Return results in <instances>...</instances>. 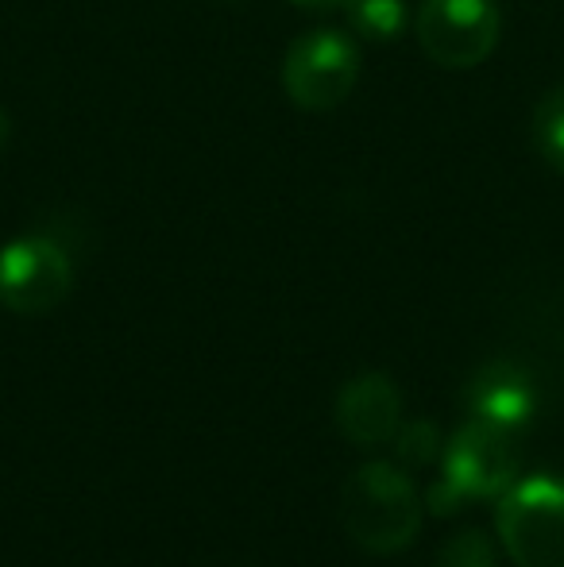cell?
I'll return each instance as SVG.
<instances>
[{
    "instance_id": "cell-1",
    "label": "cell",
    "mask_w": 564,
    "mask_h": 567,
    "mask_svg": "<svg viewBox=\"0 0 564 567\" xmlns=\"http://www.w3.org/2000/svg\"><path fill=\"white\" fill-rule=\"evenodd\" d=\"M340 522L363 553L391 556L422 529V498L394 463H363L340 494Z\"/></svg>"
},
{
    "instance_id": "cell-2",
    "label": "cell",
    "mask_w": 564,
    "mask_h": 567,
    "mask_svg": "<svg viewBox=\"0 0 564 567\" xmlns=\"http://www.w3.org/2000/svg\"><path fill=\"white\" fill-rule=\"evenodd\" d=\"M499 540L519 567H564V483L534 475L499 498Z\"/></svg>"
},
{
    "instance_id": "cell-3",
    "label": "cell",
    "mask_w": 564,
    "mask_h": 567,
    "mask_svg": "<svg viewBox=\"0 0 564 567\" xmlns=\"http://www.w3.org/2000/svg\"><path fill=\"white\" fill-rule=\"evenodd\" d=\"M356 78H360V47L332 28L298 35L283 59V90L306 113H329L348 101Z\"/></svg>"
},
{
    "instance_id": "cell-4",
    "label": "cell",
    "mask_w": 564,
    "mask_h": 567,
    "mask_svg": "<svg viewBox=\"0 0 564 567\" xmlns=\"http://www.w3.org/2000/svg\"><path fill=\"white\" fill-rule=\"evenodd\" d=\"M74 259L51 236H20L0 251V301L12 313L39 317L70 298Z\"/></svg>"
},
{
    "instance_id": "cell-5",
    "label": "cell",
    "mask_w": 564,
    "mask_h": 567,
    "mask_svg": "<svg viewBox=\"0 0 564 567\" xmlns=\"http://www.w3.org/2000/svg\"><path fill=\"white\" fill-rule=\"evenodd\" d=\"M414 28L437 66L472 70L499 47V8L491 0H425Z\"/></svg>"
},
{
    "instance_id": "cell-6",
    "label": "cell",
    "mask_w": 564,
    "mask_h": 567,
    "mask_svg": "<svg viewBox=\"0 0 564 567\" xmlns=\"http://www.w3.org/2000/svg\"><path fill=\"white\" fill-rule=\"evenodd\" d=\"M519 444L511 429H499L491 421H468L444 449L441 475L457 486L464 498H503L519 483Z\"/></svg>"
},
{
    "instance_id": "cell-7",
    "label": "cell",
    "mask_w": 564,
    "mask_h": 567,
    "mask_svg": "<svg viewBox=\"0 0 564 567\" xmlns=\"http://www.w3.org/2000/svg\"><path fill=\"white\" fill-rule=\"evenodd\" d=\"M402 425V394L387 374L371 371L337 394V429L360 449L391 441Z\"/></svg>"
},
{
    "instance_id": "cell-8",
    "label": "cell",
    "mask_w": 564,
    "mask_h": 567,
    "mask_svg": "<svg viewBox=\"0 0 564 567\" xmlns=\"http://www.w3.org/2000/svg\"><path fill=\"white\" fill-rule=\"evenodd\" d=\"M464 405L472 410V417L514 433L534 417V379L526 367L511 363V359H491L468 379Z\"/></svg>"
},
{
    "instance_id": "cell-9",
    "label": "cell",
    "mask_w": 564,
    "mask_h": 567,
    "mask_svg": "<svg viewBox=\"0 0 564 567\" xmlns=\"http://www.w3.org/2000/svg\"><path fill=\"white\" fill-rule=\"evenodd\" d=\"M345 16L356 35L391 43L407 28V0H345Z\"/></svg>"
},
{
    "instance_id": "cell-10",
    "label": "cell",
    "mask_w": 564,
    "mask_h": 567,
    "mask_svg": "<svg viewBox=\"0 0 564 567\" xmlns=\"http://www.w3.org/2000/svg\"><path fill=\"white\" fill-rule=\"evenodd\" d=\"M530 132H534V143L545 163L564 171V85L537 101L534 127H530Z\"/></svg>"
},
{
    "instance_id": "cell-11",
    "label": "cell",
    "mask_w": 564,
    "mask_h": 567,
    "mask_svg": "<svg viewBox=\"0 0 564 567\" xmlns=\"http://www.w3.org/2000/svg\"><path fill=\"white\" fill-rule=\"evenodd\" d=\"M433 567H499V553H495V545H491L488 533L464 529V533H457V537L444 540Z\"/></svg>"
},
{
    "instance_id": "cell-12",
    "label": "cell",
    "mask_w": 564,
    "mask_h": 567,
    "mask_svg": "<svg viewBox=\"0 0 564 567\" xmlns=\"http://www.w3.org/2000/svg\"><path fill=\"white\" fill-rule=\"evenodd\" d=\"M394 449H399V460L410 463V467H425L441 455V429L429 417H414L402 421L399 433H394Z\"/></svg>"
},
{
    "instance_id": "cell-13",
    "label": "cell",
    "mask_w": 564,
    "mask_h": 567,
    "mask_svg": "<svg viewBox=\"0 0 564 567\" xmlns=\"http://www.w3.org/2000/svg\"><path fill=\"white\" fill-rule=\"evenodd\" d=\"M464 494L457 491V486L449 483V478H437L433 486H429V494H425V506H429V514H441V517H452L460 506H464Z\"/></svg>"
},
{
    "instance_id": "cell-14",
    "label": "cell",
    "mask_w": 564,
    "mask_h": 567,
    "mask_svg": "<svg viewBox=\"0 0 564 567\" xmlns=\"http://www.w3.org/2000/svg\"><path fill=\"white\" fill-rule=\"evenodd\" d=\"M298 8H314V12H329V8H340L345 0H294Z\"/></svg>"
},
{
    "instance_id": "cell-15",
    "label": "cell",
    "mask_w": 564,
    "mask_h": 567,
    "mask_svg": "<svg viewBox=\"0 0 564 567\" xmlns=\"http://www.w3.org/2000/svg\"><path fill=\"white\" fill-rule=\"evenodd\" d=\"M4 143H8V113L0 109V147H4Z\"/></svg>"
}]
</instances>
